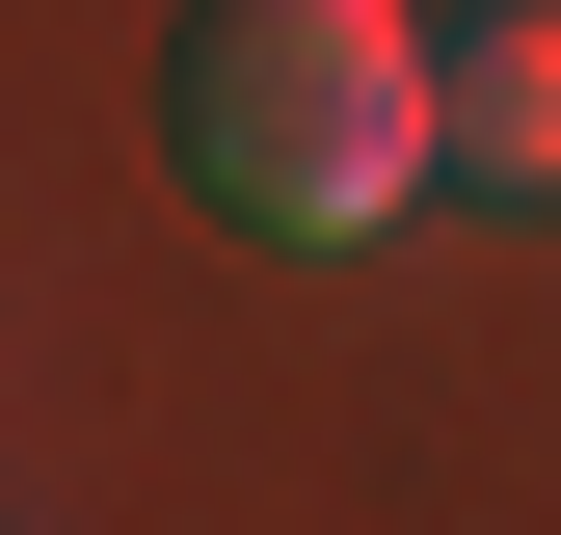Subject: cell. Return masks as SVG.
<instances>
[{
	"label": "cell",
	"mask_w": 561,
	"mask_h": 535,
	"mask_svg": "<svg viewBox=\"0 0 561 535\" xmlns=\"http://www.w3.org/2000/svg\"><path fill=\"white\" fill-rule=\"evenodd\" d=\"M161 134H187V187H215L241 241H375L401 187L455 161L428 27H401V0H215L187 81H161Z\"/></svg>",
	"instance_id": "6da1fadb"
},
{
	"label": "cell",
	"mask_w": 561,
	"mask_h": 535,
	"mask_svg": "<svg viewBox=\"0 0 561 535\" xmlns=\"http://www.w3.org/2000/svg\"><path fill=\"white\" fill-rule=\"evenodd\" d=\"M428 107H455V187H561V0H481L428 54Z\"/></svg>",
	"instance_id": "7a4b0ae2"
}]
</instances>
